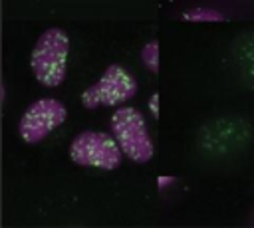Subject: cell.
<instances>
[{"mask_svg": "<svg viewBox=\"0 0 254 228\" xmlns=\"http://www.w3.org/2000/svg\"><path fill=\"white\" fill-rule=\"evenodd\" d=\"M149 109L155 117H159V93H153L151 99H149Z\"/></svg>", "mask_w": 254, "mask_h": 228, "instance_id": "ba28073f", "label": "cell"}, {"mask_svg": "<svg viewBox=\"0 0 254 228\" xmlns=\"http://www.w3.org/2000/svg\"><path fill=\"white\" fill-rule=\"evenodd\" d=\"M69 38L62 28H48L30 54V67L44 87H58L67 69Z\"/></svg>", "mask_w": 254, "mask_h": 228, "instance_id": "6da1fadb", "label": "cell"}, {"mask_svg": "<svg viewBox=\"0 0 254 228\" xmlns=\"http://www.w3.org/2000/svg\"><path fill=\"white\" fill-rule=\"evenodd\" d=\"M111 135L117 139L121 151L133 163H147L153 157V141L145 123V117L135 107H117L111 115Z\"/></svg>", "mask_w": 254, "mask_h": 228, "instance_id": "7a4b0ae2", "label": "cell"}, {"mask_svg": "<svg viewBox=\"0 0 254 228\" xmlns=\"http://www.w3.org/2000/svg\"><path fill=\"white\" fill-rule=\"evenodd\" d=\"M183 16L187 20H194V22H218V20H222V14L216 10H210V8H194L190 12H185Z\"/></svg>", "mask_w": 254, "mask_h": 228, "instance_id": "52a82bcc", "label": "cell"}, {"mask_svg": "<svg viewBox=\"0 0 254 228\" xmlns=\"http://www.w3.org/2000/svg\"><path fill=\"white\" fill-rule=\"evenodd\" d=\"M67 119V109L62 101L54 97H42L34 101L22 115L18 123V133L24 143L34 145L46 139Z\"/></svg>", "mask_w": 254, "mask_h": 228, "instance_id": "5b68a950", "label": "cell"}, {"mask_svg": "<svg viewBox=\"0 0 254 228\" xmlns=\"http://www.w3.org/2000/svg\"><path fill=\"white\" fill-rule=\"evenodd\" d=\"M137 93L135 77L119 63L105 67L101 77L81 91V103L87 109L95 107H117L129 101Z\"/></svg>", "mask_w": 254, "mask_h": 228, "instance_id": "277c9868", "label": "cell"}, {"mask_svg": "<svg viewBox=\"0 0 254 228\" xmlns=\"http://www.w3.org/2000/svg\"><path fill=\"white\" fill-rule=\"evenodd\" d=\"M157 180H159V186H165V184H171L173 182V178H169V176H161Z\"/></svg>", "mask_w": 254, "mask_h": 228, "instance_id": "9c48e42d", "label": "cell"}, {"mask_svg": "<svg viewBox=\"0 0 254 228\" xmlns=\"http://www.w3.org/2000/svg\"><path fill=\"white\" fill-rule=\"evenodd\" d=\"M121 151L117 139L101 131H81L73 137L69 145V159L79 167H93L103 171H113L121 165Z\"/></svg>", "mask_w": 254, "mask_h": 228, "instance_id": "3957f363", "label": "cell"}, {"mask_svg": "<svg viewBox=\"0 0 254 228\" xmlns=\"http://www.w3.org/2000/svg\"><path fill=\"white\" fill-rule=\"evenodd\" d=\"M141 59L149 67L151 73L159 71V44H157V40H151L149 44H145V48L141 52Z\"/></svg>", "mask_w": 254, "mask_h": 228, "instance_id": "8992f818", "label": "cell"}]
</instances>
